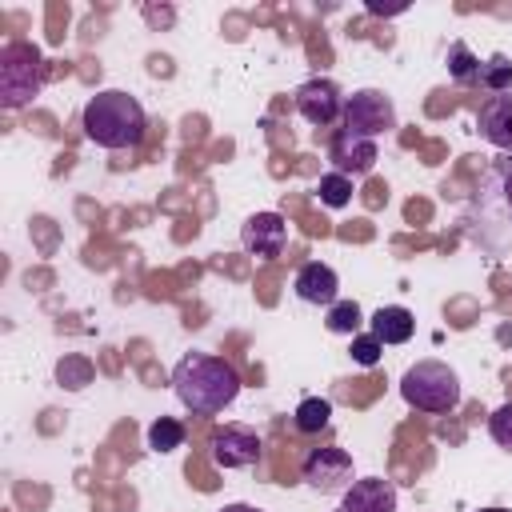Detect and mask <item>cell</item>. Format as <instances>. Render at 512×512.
Returning a JSON list of instances; mask_svg holds the SVG:
<instances>
[{"instance_id": "cell-1", "label": "cell", "mask_w": 512, "mask_h": 512, "mask_svg": "<svg viewBox=\"0 0 512 512\" xmlns=\"http://www.w3.org/2000/svg\"><path fill=\"white\" fill-rule=\"evenodd\" d=\"M172 388L192 416H216L240 396V372L220 356L188 352L172 368Z\"/></svg>"}, {"instance_id": "cell-2", "label": "cell", "mask_w": 512, "mask_h": 512, "mask_svg": "<svg viewBox=\"0 0 512 512\" xmlns=\"http://www.w3.org/2000/svg\"><path fill=\"white\" fill-rule=\"evenodd\" d=\"M80 128H84V136H88L92 144L120 152V148H136V144L144 140L148 116H144V108H140L136 96H128V92H120V88H108V92H96V96L84 104Z\"/></svg>"}, {"instance_id": "cell-3", "label": "cell", "mask_w": 512, "mask_h": 512, "mask_svg": "<svg viewBox=\"0 0 512 512\" xmlns=\"http://www.w3.org/2000/svg\"><path fill=\"white\" fill-rule=\"evenodd\" d=\"M400 396L420 412H452L460 404V376L440 360H416L400 376Z\"/></svg>"}, {"instance_id": "cell-4", "label": "cell", "mask_w": 512, "mask_h": 512, "mask_svg": "<svg viewBox=\"0 0 512 512\" xmlns=\"http://www.w3.org/2000/svg\"><path fill=\"white\" fill-rule=\"evenodd\" d=\"M472 200H484V204L496 200V208H472V212H480V220H468V236H472L476 244L492 248V244H496V228H504V224L512 220V156L496 160V164L484 172V180L476 184V196H472ZM472 212H468V216H472Z\"/></svg>"}, {"instance_id": "cell-5", "label": "cell", "mask_w": 512, "mask_h": 512, "mask_svg": "<svg viewBox=\"0 0 512 512\" xmlns=\"http://www.w3.org/2000/svg\"><path fill=\"white\" fill-rule=\"evenodd\" d=\"M44 84V60L32 44H8L0 52V104L24 108Z\"/></svg>"}, {"instance_id": "cell-6", "label": "cell", "mask_w": 512, "mask_h": 512, "mask_svg": "<svg viewBox=\"0 0 512 512\" xmlns=\"http://www.w3.org/2000/svg\"><path fill=\"white\" fill-rule=\"evenodd\" d=\"M344 128H352V132L376 140L380 132L396 128V108H392V100H388L384 92L360 88V92H352V96L344 100Z\"/></svg>"}, {"instance_id": "cell-7", "label": "cell", "mask_w": 512, "mask_h": 512, "mask_svg": "<svg viewBox=\"0 0 512 512\" xmlns=\"http://www.w3.org/2000/svg\"><path fill=\"white\" fill-rule=\"evenodd\" d=\"M208 456H212V464L224 468V472H228V468H248V464L260 460V436H256L252 428H244V424H224V428L212 432Z\"/></svg>"}, {"instance_id": "cell-8", "label": "cell", "mask_w": 512, "mask_h": 512, "mask_svg": "<svg viewBox=\"0 0 512 512\" xmlns=\"http://www.w3.org/2000/svg\"><path fill=\"white\" fill-rule=\"evenodd\" d=\"M328 160H332V172H340V176H364V172H372V164L380 160V148H376V140L372 136H360V132H352V128H340L332 140H328Z\"/></svg>"}, {"instance_id": "cell-9", "label": "cell", "mask_w": 512, "mask_h": 512, "mask_svg": "<svg viewBox=\"0 0 512 512\" xmlns=\"http://www.w3.org/2000/svg\"><path fill=\"white\" fill-rule=\"evenodd\" d=\"M304 480L316 492H348L352 488V456L344 448H312L304 456Z\"/></svg>"}, {"instance_id": "cell-10", "label": "cell", "mask_w": 512, "mask_h": 512, "mask_svg": "<svg viewBox=\"0 0 512 512\" xmlns=\"http://www.w3.org/2000/svg\"><path fill=\"white\" fill-rule=\"evenodd\" d=\"M296 112H300L308 124L324 128V124H332V120L344 112V96H340V88H336L332 80L312 76V80H304V84L296 88Z\"/></svg>"}, {"instance_id": "cell-11", "label": "cell", "mask_w": 512, "mask_h": 512, "mask_svg": "<svg viewBox=\"0 0 512 512\" xmlns=\"http://www.w3.org/2000/svg\"><path fill=\"white\" fill-rule=\"evenodd\" d=\"M240 244H244L252 256H260V260L280 256L284 244H288V224H284V216H280V212H256V216H248L244 228H240Z\"/></svg>"}, {"instance_id": "cell-12", "label": "cell", "mask_w": 512, "mask_h": 512, "mask_svg": "<svg viewBox=\"0 0 512 512\" xmlns=\"http://www.w3.org/2000/svg\"><path fill=\"white\" fill-rule=\"evenodd\" d=\"M340 512H396V484L384 476L352 480V488L340 500Z\"/></svg>"}, {"instance_id": "cell-13", "label": "cell", "mask_w": 512, "mask_h": 512, "mask_svg": "<svg viewBox=\"0 0 512 512\" xmlns=\"http://www.w3.org/2000/svg\"><path fill=\"white\" fill-rule=\"evenodd\" d=\"M476 128L480 136L492 144V148H504L512 152V96L500 92V96H488L476 112Z\"/></svg>"}, {"instance_id": "cell-14", "label": "cell", "mask_w": 512, "mask_h": 512, "mask_svg": "<svg viewBox=\"0 0 512 512\" xmlns=\"http://www.w3.org/2000/svg\"><path fill=\"white\" fill-rule=\"evenodd\" d=\"M292 288H296V296H300L304 304H328V308H332V304H336V292H340V276H336L328 264L308 260V264H300Z\"/></svg>"}, {"instance_id": "cell-15", "label": "cell", "mask_w": 512, "mask_h": 512, "mask_svg": "<svg viewBox=\"0 0 512 512\" xmlns=\"http://www.w3.org/2000/svg\"><path fill=\"white\" fill-rule=\"evenodd\" d=\"M412 332H416V316L408 308L384 304V308L372 312V336L380 344H404V340H412Z\"/></svg>"}, {"instance_id": "cell-16", "label": "cell", "mask_w": 512, "mask_h": 512, "mask_svg": "<svg viewBox=\"0 0 512 512\" xmlns=\"http://www.w3.org/2000/svg\"><path fill=\"white\" fill-rule=\"evenodd\" d=\"M476 84H480L484 92H492V96L512 92V56L492 52L488 60H480V76H476Z\"/></svg>"}, {"instance_id": "cell-17", "label": "cell", "mask_w": 512, "mask_h": 512, "mask_svg": "<svg viewBox=\"0 0 512 512\" xmlns=\"http://www.w3.org/2000/svg\"><path fill=\"white\" fill-rule=\"evenodd\" d=\"M328 420H332V404H328L324 396H304V400L296 404V432L316 436V432L328 428Z\"/></svg>"}, {"instance_id": "cell-18", "label": "cell", "mask_w": 512, "mask_h": 512, "mask_svg": "<svg viewBox=\"0 0 512 512\" xmlns=\"http://www.w3.org/2000/svg\"><path fill=\"white\" fill-rule=\"evenodd\" d=\"M444 60H448V72H452L456 84H476V76H480V60L472 56V48H468L464 40H452Z\"/></svg>"}, {"instance_id": "cell-19", "label": "cell", "mask_w": 512, "mask_h": 512, "mask_svg": "<svg viewBox=\"0 0 512 512\" xmlns=\"http://www.w3.org/2000/svg\"><path fill=\"white\" fill-rule=\"evenodd\" d=\"M324 328L336 332V336H356V328H360V304L356 300H336L328 308V316H324Z\"/></svg>"}, {"instance_id": "cell-20", "label": "cell", "mask_w": 512, "mask_h": 512, "mask_svg": "<svg viewBox=\"0 0 512 512\" xmlns=\"http://www.w3.org/2000/svg\"><path fill=\"white\" fill-rule=\"evenodd\" d=\"M184 444V424L172 420V416H160L152 428H148V448L152 452H176Z\"/></svg>"}, {"instance_id": "cell-21", "label": "cell", "mask_w": 512, "mask_h": 512, "mask_svg": "<svg viewBox=\"0 0 512 512\" xmlns=\"http://www.w3.org/2000/svg\"><path fill=\"white\" fill-rule=\"evenodd\" d=\"M316 192H320V204H328V208H344V204L352 200V180L340 176V172H324L320 184H316Z\"/></svg>"}, {"instance_id": "cell-22", "label": "cell", "mask_w": 512, "mask_h": 512, "mask_svg": "<svg viewBox=\"0 0 512 512\" xmlns=\"http://www.w3.org/2000/svg\"><path fill=\"white\" fill-rule=\"evenodd\" d=\"M488 436H492L500 448H508V452H512V400H508V404H500V408L488 416Z\"/></svg>"}, {"instance_id": "cell-23", "label": "cell", "mask_w": 512, "mask_h": 512, "mask_svg": "<svg viewBox=\"0 0 512 512\" xmlns=\"http://www.w3.org/2000/svg\"><path fill=\"white\" fill-rule=\"evenodd\" d=\"M348 352H352V360H356V364H364V368H372V364L380 360V352H384V344H380V340H376V336L368 332V336H352V348H348Z\"/></svg>"}, {"instance_id": "cell-24", "label": "cell", "mask_w": 512, "mask_h": 512, "mask_svg": "<svg viewBox=\"0 0 512 512\" xmlns=\"http://www.w3.org/2000/svg\"><path fill=\"white\" fill-rule=\"evenodd\" d=\"M144 16H148L152 24H156V20H160V24H172V8H164V12H156V8H144Z\"/></svg>"}, {"instance_id": "cell-25", "label": "cell", "mask_w": 512, "mask_h": 512, "mask_svg": "<svg viewBox=\"0 0 512 512\" xmlns=\"http://www.w3.org/2000/svg\"><path fill=\"white\" fill-rule=\"evenodd\" d=\"M224 512H260V508H252V504H228Z\"/></svg>"}, {"instance_id": "cell-26", "label": "cell", "mask_w": 512, "mask_h": 512, "mask_svg": "<svg viewBox=\"0 0 512 512\" xmlns=\"http://www.w3.org/2000/svg\"><path fill=\"white\" fill-rule=\"evenodd\" d=\"M480 512H512V508H480Z\"/></svg>"}]
</instances>
